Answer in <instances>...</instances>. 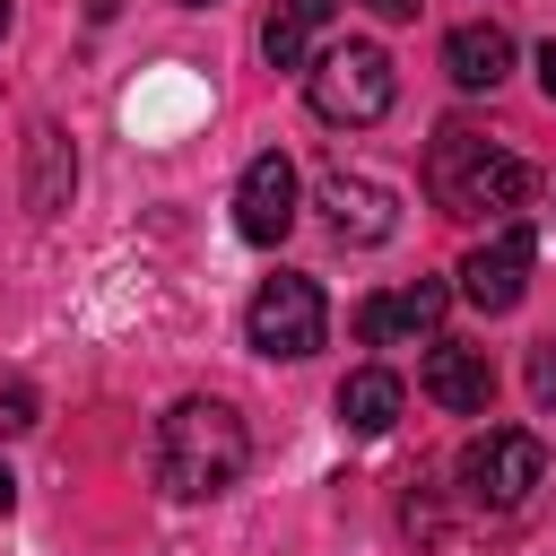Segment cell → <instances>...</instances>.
<instances>
[{
  "label": "cell",
  "instance_id": "6da1fadb",
  "mask_svg": "<svg viewBox=\"0 0 556 556\" xmlns=\"http://www.w3.org/2000/svg\"><path fill=\"white\" fill-rule=\"evenodd\" d=\"M243 469H252V426H243L226 400L191 391V400H174V408L156 417V486H165V495L208 504V495H226Z\"/></svg>",
  "mask_w": 556,
  "mask_h": 556
},
{
  "label": "cell",
  "instance_id": "7a4b0ae2",
  "mask_svg": "<svg viewBox=\"0 0 556 556\" xmlns=\"http://www.w3.org/2000/svg\"><path fill=\"white\" fill-rule=\"evenodd\" d=\"M530 165L513 156V148H495V139H478L469 122H443L434 130V148H426V191H434V208L443 217H521V200H530Z\"/></svg>",
  "mask_w": 556,
  "mask_h": 556
},
{
  "label": "cell",
  "instance_id": "3957f363",
  "mask_svg": "<svg viewBox=\"0 0 556 556\" xmlns=\"http://www.w3.org/2000/svg\"><path fill=\"white\" fill-rule=\"evenodd\" d=\"M304 104H313L330 130H365V122H382V113L400 104V70H391L382 43H330V52H313V70H304Z\"/></svg>",
  "mask_w": 556,
  "mask_h": 556
},
{
  "label": "cell",
  "instance_id": "277c9868",
  "mask_svg": "<svg viewBox=\"0 0 556 556\" xmlns=\"http://www.w3.org/2000/svg\"><path fill=\"white\" fill-rule=\"evenodd\" d=\"M243 339H252V356H269V365L313 356V348L330 339V304H321V287H313L304 269L261 278V287H252V304H243Z\"/></svg>",
  "mask_w": 556,
  "mask_h": 556
},
{
  "label": "cell",
  "instance_id": "5b68a950",
  "mask_svg": "<svg viewBox=\"0 0 556 556\" xmlns=\"http://www.w3.org/2000/svg\"><path fill=\"white\" fill-rule=\"evenodd\" d=\"M547 478H556V460H547V443L521 434V426H486V434L460 452V495H469L478 513H521Z\"/></svg>",
  "mask_w": 556,
  "mask_h": 556
},
{
  "label": "cell",
  "instance_id": "8992f818",
  "mask_svg": "<svg viewBox=\"0 0 556 556\" xmlns=\"http://www.w3.org/2000/svg\"><path fill=\"white\" fill-rule=\"evenodd\" d=\"M530 261H539V235H530L521 217H504V226L460 261V295H469L478 313H513V304L530 295Z\"/></svg>",
  "mask_w": 556,
  "mask_h": 556
},
{
  "label": "cell",
  "instance_id": "52a82bcc",
  "mask_svg": "<svg viewBox=\"0 0 556 556\" xmlns=\"http://www.w3.org/2000/svg\"><path fill=\"white\" fill-rule=\"evenodd\" d=\"M287 226H295V165H287V148H261L235 182V235L269 252V243H287Z\"/></svg>",
  "mask_w": 556,
  "mask_h": 556
},
{
  "label": "cell",
  "instance_id": "ba28073f",
  "mask_svg": "<svg viewBox=\"0 0 556 556\" xmlns=\"http://www.w3.org/2000/svg\"><path fill=\"white\" fill-rule=\"evenodd\" d=\"M443 304H452V287H443V278L382 287V295H365V304H356V339H365V348H408V339H434Z\"/></svg>",
  "mask_w": 556,
  "mask_h": 556
},
{
  "label": "cell",
  "instance_id": "9c48e42d",
  "mask_svg": "<svg viewBox=\"0 0 556 556\" xmlns=\"http://www.w3.org/2000/svg\"><path fill=\"white\" fill-rule=\"evenodd\" d=\"M321 208H330V235H339V243H391V235H400V200H391V182H374V174L330 165V174H321Z\"/></svg>",
  "mask_w": 556,
  "mask_h": 556
},
{
  "label": "cell",
  "instance_id": "30bf717a",
  "mask_svg": "<svg viewBox=\"0 0 556 556\" xmlns=\"http://www.w3.org/2000/svg\"><path fill=\"white\" fill-rule=\"evenodd\" d=\"M417 391H426L434 408H452V417H486V408H495V365H486V348L434 339L426 365H417Z\"/></svg>",
  "mask_w": 556,
  "mask_h": 556
},
{
  "label": "cell",
  "instance_id": "8fae6325",
  "mask_svg": "<svg viewBox=\"0 0 556 556\" xmlns=\"http://www.w3.org/2000/svg\"><path fill=\"white\" fill-rule=\"evenodd\" d=\"M443 70H452V87H504V70H513V35L495 26V17H469V26H452L443 35Z\"/></svg>",
  "mask_w": 556,
  "mask_h": 556
},
{
  "label": "cell",
  "instance_id": "7c38bea8",
  "mask_svg": "<svg viewBox=\"0 0 556 556\" xmlns=\"http://www.w3.org/2000/svg\"><path fill=\"white\" fill-rule=\"evenodd\" d=\"M70 191H78L70 130H61V122H35V130H26V208L52 217V208H70Z\"/></svg>",
  "mask_w": 556,
  "mask_h": 556
},
{
  "label": "cell",
  "instance_id": "4fadbf2b",
  "mask_svg": "<svg viewBox=\"0 0 556 556\" xmlns=\"http://www.w3.org/2000/svg\"><path fill=\"white\" fill-rule=\"evenodd\" d=\"M400 408H408V382H400L391 365H356V374L339 382V426H348V434H391Z\"/></svg>",
  "mask_w": 556,
  "mask_h": 556
},
{
  "label": "cell",
  "instance_id": "5bb4252c",
  "mask_svg": "<svg viewBox=\"0 0 556 556\" xmlns=\"http://www.w3.org/2000/svg\"><path fill=\"white\" fill-rule=\"evenodd\" d=\"M339 17V0H278L269 17H261V52H269V70H313V35Z\"/></svg>",
  "mask_w": 556,
  "mask_h": 556
},
{
  "label": "cell",
  "instance_id": "9a60e30c",
  "mask_svg": "<svg viewBox=\"0 0 556 556\" xmlns=\"http://www.w3.org/2000/svg\"><path fill=\"white\" fill-rule=\"evenodd\" d=\"M530 400H539V408H556V339H539V348H530Z\"/></svg>",
  "mask_w": 556,
  "mask_h": 556
},
{
  "label": "cell",
  "instance_id": "2e32d148",
  "mask_svg": "<svg viewBox=\"0 0 556 556\" xmlns=\"http://www.w3.org/2000/svg\"><path fill=\"white\" fill-rule=\"evenodd\" d=\"M26 426H35V391L9 382V391H0V434H26Z\"/></svg>",
  "mask_w": 556,
  "mask_h": 556
},
{
  "label": "cell",
  "instance_id": "e0dca14e",
  "mask_svg": "<svg viewBox=\"0 0 556 556\" xmlns=\"http://www.w3.org/2000/svg\"><path fill=\"white\" fill-rule=\"evenodd\" d=\"M365 9H374V17H391V26H408V17L426 9V0H365Z\"/></svg>",
  "mask_w": 556,
  "mask_h": 556
},
{
  "label": "cell",
  "instance_id": "ac0fdd59",
  "mask_svg": "<svg viewBox=\"0 0 556 556\" xmlns=\"http://www.w3.org/2000/svg\"><path fill=\"white\" fill-rule=\"evenodd\" d=\"M539 87H547V104H556V43L539 52Z\"/></svg>",
  "mask_w": 556,
  "mask_h": 556
},
{
  "label": "cell",
  "instance_id": "d6986e66",
  "mask_svg": "<svg viewBox=\"0 0 556 556\" xmlns=\"http://www.w3.org/2000/svg\"><path fill=\"white\" fill-rule=\"evenodd\" d=\"M9 504H17V478H9V460H0V513H9Z\"/></svg>",
  "mask_w": 556,
  "mask_h": 556
},
{
  "label": "cell",
  "instance_id": "ffe728a7",
  "mask_svg": "<svg viewBox=\"0 0 556 556\" xmlns=\"http://www.w3.org/2000/svg\"><path fill=\"white\" fill-rule=\"evenodd\" d=\"M0 35H9V0H0Z\"/></svg>",
  "mask_w": 556,
  "mask_h": 556
},
{
  "label": "cell",
  "instance_id": "44dd1931",
  "mask_svg": "<svg viewBox=\"0 0 556 556\" xmlns=\"http://www.w3.org/2000/svg\"><path fill=\"white\" fill-rule=\"evenodd\" d=\"M174 9H208V0H174Z\"/></svg>",
  "mask_w": 556,
  "mask_h": 556
}]
</instances>
